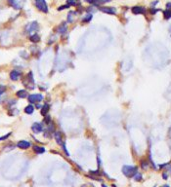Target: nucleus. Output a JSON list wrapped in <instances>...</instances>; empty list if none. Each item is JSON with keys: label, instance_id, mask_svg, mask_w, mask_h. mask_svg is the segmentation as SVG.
I'll use <instances>...</instances> for the list:
<instances>
[{"label": "nucleus", "instance_id": "1", "mask_svg": "<svg viewBox=\"0 0 171 187\" xmlns=\"http://www.w3.org/2000/svg\"><path fill=\"white\" fill-rule=\"evenodd\" d=\"M138 172V168L135 166H123L122 167V173L128 178H132Z\"/></svg>", "mask_w": 171, "mask_h": 187}, {"label": "nucleus", "instance_id": "2", "mask_svg": "<svg viewBox=\"0 0 171 187\" xmlns=\"http://www.w3.org/2000/svg\"><path fill=\"white\" fill-rule=\"evenodd\" d=\"M8 3L16 10H21L25 3H26V0H8Z\"/></svg>", "mask_w": 171, "mask_h": 187}, {"label": "nucleus", "instance_id": "3", "mask_svg": "<svg viewBox=\"0 0 171 187\" xmlns=\"http://www.w3.org/2000/svg\"><path fill=\"white\" fill-rule=\"evenodd\" d=\"M35 6L39 11L47 13L48 12V6L46 3V0H35Z\"/></svg>", "mask_w": 171, "mask_h": 187}, {"label": "nucleus", "instance_id": "4", "mask_svg": "<svg viewBox=\"0 0 171 187\" xmlns=\"http://www.w3.org/2000/svg\"><path fill=\"white\" fill-rule=\"evenodd\" d=\"M28 99L30 103H38L43 100V96L41 94H32L28 96Z\"/></svg>", "mask_w": 171, "mask_h": 187}, {"label": "nucleus", "instance_id": "5", "mask_svg": "<svg viewBox=\"0 0 171 187\" xmlns=\"http://www.w3.org/2000/svg\"><path fill=\"white\" fill-rule=\"evenodd\" d=\"M38 28H39V25L38 23H37V22H31L26 26V31L28 33H30V34H34V33L38 30Z\"/></svg>", "mask_w": 171, "mask_h": 187}, {"label": "nucleus", "instance_id": "6", "mask_svg": "<svg viewBox=\"0 0 171 187\" xmlns=\"http://www.w3.org/2000/svg\"><path fill=\"white\" fill-rule=\"evenodd\" d=\"M21 77H22V72L17 70V69H14L10 72V78H11L12 81H17Z\"/></svg>", "mask_w": 171, "mask_h": 187}, {"label": "nucleus", "instance_id": "7", "mask_svg": "<svg viewBox=\"0 0 171 187\" xmlns=\"http://www.w3.org/2000/svg\"><path fill=\"white\" fill-rule=\"evenodd\" d=\"M99 10L103 13L110 14V15H116V10L113 7H101Z\"/></svg>", "mask_w": 171, "mask_h": 187}, {"label": "nucleus", "instance_id": "8", "mask_svg": "<svg viewBox=\"0 0 171 187\" xmlns=\"http://www.w3.org/2000/svg\"><path fill=\"white\" fill-rule=\"evenodd\" d=\"M31 130H32L33 132L39 133V132H41L43 131V126L40 123H33L32 126H31Z\"/></svg>", "mask_w": 171, "mask_h": 187}, {"label": "nucleus", "instance_id": "9", "mask_svg": "<svg viewBox=\"0 0 171 187\" xmlns=\"http://www.w3.org/2000/svg\"><path fill=\"white\" fill-rule=\"evenodd\" d=\"M30 143L27 141V140H20L19 142L17 143V146L19 147L20 149H28L30 147Z\"/></svg>", "mask_w": 171, "mask_h": 187}, {"label": "nucleus", "instance_id": "10", "mask_svg": "<svg viewBox=\"0 0 171 187\" xmlns=\"http://www.w3.org/2000/svg\"><path fill=\"white\" fill-rule=\"evenodd\" d=\"M133 14L138 15V14H145L146 13V9L144 7H140V6H135L132 8Z\"/></svg>", "mask_w": 171, "mask_h": 187}, {"label": "nucleus", "instance_id": "11", "mask_svg": "<svg viewBox=\"0 0 171 187\" xmlns=\"http://www.w3.org/2000/svg\"><path fill=\"white\" fill-rule=\"evenodd\" d=\"M17 97L18 98H20V99H26V98H28V92H27V90H20V91H18L17 92Z\"/></svg>", "mask_w": 171, "mask_h": 187}, {"label": "nucleus", "instance_id": "12", "mask_svg": "<svg viewBox=\"0 0 171 187\" xmlns=\"http://www.w3.org/2000/svg\"><path fill=\"white\" fill-rule=\"evenodd\" d=\"M54 137H55V139L58 144H63V138H62V133L60 132H54Z\"/></svg>", "mask_w": 171, "mask_h": 187}, {"label": "nucleus", "instance_id": "13", "mask_svg": "<svg viewBox=\"0 0 171 187\" xmlns=\"http://www.w3.org/2000/svg\"><path fill=\"white\" fill-rule=\"evenodd\" d=\"M33 151L37 154H41V153H44L45 148L43 146H38V145H34L33 146Z\"/></svg>", "mask_w": 171, "mask_h": 187}, {"label": "nucleus", "instance_id": "14", "mask_svg": "<svg viewBox=\"0 0 171 187\" xmlns=\"http://www.w3.org/2000/svg\"><path fill=\"white\" fill-rule=\"evenodd\" d=\"M110 0H86V2H88L90 4H94V5H98L101 3H106V2H109Z\"/></svg>", "mask_w": 171, "mask_h": 187}, {"label": "nucleus", "instance_id": "15", "mask_svg": "<svg viewBox=\"0 0 171 187\" xmlns=\"http://www.w3.org/2000/svg\"><path fill=\"white\" fill-rule=\"evenodd\" d=\"M29 40H30L31 42H33V43H37L39 40H40V37H39V35L37 33H34V34H31V35H30Z\"/></svg>", "mask_w": 171, "mask_h": 187}, {"label": "nucleus", "instance_id": "16", "mask_svg": "<svg viewBox=\"0 0 171 187\" xmlns=\"http://www.w3.org/2000/svg\"><path fill=\"white\" fill-rule=\"evenodd\" d=\"M48 111H49V105L47 104V103H45V104L41 107V115L46 116L47 115V113H48Z\"/></svg>", "mask_w": 171, "mask_h": 187}, {"label": "nucleus", "instance_id": "17", "mask_svg": "<svg viewBox=\"0 0 171 187\" xmlns=\"http://www.w3.org/2000/svg\"><path fill=\"white\" fill-rule=\"evenodd\" d=\"M33 111H34V106L31 104L26 106V108H25V112H26L27 114H32Z\"/></svg>", "mask_w": 171, "mask_h": 187}, {"label": "nucleus", "instance_id": "18", "mask_svg": "<svg viewBox=\"0 0 171 187\" xmlns=\"http://www.w3.org/2000/svg\"><path fill=\"white\" fill-rule=\"evenodd\" d=\"M66 23L64 22L63 24H61L59 28H58V32L60 33V34H64V33H66Z\"/></svg>", "mask_w": 171, "mask_h": 187}, {"label": "nucleus", "instance_id": "19", "mask_svg": "<svg viewBox=\"0 0 171 187\" xmlns=\"http://www.w3.org/2000/svg\"><path fill=\"white\" fill-rule=\"evenodd\" d=\"M79 3L77 0H67V4L70 6H76Z\"/></svg>", "mask_w": 171, "mask_h": 187}, {"label": "nucleus", "instance_id": "20", "mask_svg": "<svg viewBox=\"0 0 171 187\" xmlns=\"http://www.w3.org/2000/svg\"><path fill=\"white\" fill-rule=\"evenodd\" d=\"M6 90H7V89H6V87L4 86V85H0V97L5 93Z\"/></svg>", "mask_w": 171, "mask_h": 187}, {"label": "nucleus", "instance_id": "21", "mask_svg": "<svg viewBox=\"0 0 171 187\" xmlns=\"http://www.w3.org/2000/svg\"><path fill=\"white\" fill-rule=\"evenodd\" d=\"M163 14H164L165 19H169V18H171V11H169V10H165V11L163 12Z\"/></svg>", "mask_w": 171, "mask_h": 187}, {"label": "nucleus", "instance_id": "22", "mask_svg": "<svg viewBox=\"0 0 171 187\" xmlns=\"http://www.w3.org/2000/svg\"><path fill=\"white\" fill-rule=\"evenodd\" d=\"M92 19V15L91 14H89V15H87V17H85L84 19H83V22H90V20Z\"/></svg>", "mask_w": 171, "mask_h": 187}, {"label": "nucleus", "instance_id": "23", "mask_svg": "<svg viewBox=\"0 0 171 187\" xmlns=\"http://www.w3.org/2000/svg\"><path fill=\"white\" fill-rule=\"evenodd\" d=\"M134 178H135V180L140 181V180L142 179V175H141V173H139V172H137V173L134 176Z\"/></svg>", "mask_w": 171, "mask_h": 187}, {"label": "nucleus", "instance_id": "24", "mask_svg": "<svg viewBox=\"0 0 171 187\" xmlns=\"http://www.w3.org/2000/svg\"><path fill=\"white\" fill-rule=\"evenodd\" d=\"M67 8H70V5H69V4H66V5L60 6V7L58 8V10H59V11H62V10H65V9H67Z\"/></svg>", "mask_w": 171, "mask_h": 187}, {"label": "nucleus", "instance_id": "25", "mask_svg": "<svg viewBox=\"0 0 171 187\" xmlns=\"http://www.w3.org/2000/svg\"><path fill=\"white\" fill-rule=\"evenodd\" d=\"M10 136H11V132H9V133H7V135H5V136L1 137V138H0V140H4V139H7V138H9Z\"/></svg>", "mask_w": 171, "mask_h": 187}, {"label": "nucleus", "instance_id": "26", "mask_svg": "<svg viewBox=\"0 0 171 187\" xmlns=\"http://www.w3.org/2000/svg\"><path fill=\"white\" fill-rule=\"evenodd\" d=\"M155 12H157V10H155V9H153V10H152V14H155Z\"/></svg>", "mask_w": 171, "mask_h": 187}, {"label": "nucleus", "instance_id": "27", "mask_svg": "<svg viewBox=\"0 0 171 187\" xmlns=\"http://www.w3.org/2000/svg\"><path fill=\"white\" fill-rule=\"evenodd\" d=\"M163 178H167V175L166 173H163Z\"/></svg>", "mask_w": 171, "mask_h": 187}, {"label": "nucleus", "instance_id": "28", "mask_svg": "<svg viewBox=\"0 0 171 187\" xmlns=\"http://www.w3.org/2000/svg\"><path fill=\"white\" fill-rule=\"evenodd\" d=\"M102 187H108L107 185H105V184H102Z\"/></svg>", "mask_w": 171, "mask_h": 187}, {"label": "nucleus", "instance_id": "29", "mask_svg": "<svg viewBox=\"0 0 171 187\" xmlns=\"http://www.w3.org/2000/svg\"><path fill=\"white\" fill-rule=\"evenodd\" d=\"M162 187H169V185H163Z\"/></svg>", "mask_w": 171, "mask_h": 187}, {"label": "nucleus", "instance_id": "30", "mask_svg": "<svg viewBox=\"0 0 171 187\" xmlns=\"http://www.w3.org/2000/svg\"><path fill=\"white\" fill-rule=\"evenodd\" d=\"M1 100H2V99H1V97H0V102H1Z\"/></svg>", "mask_w": 171, "mask_h": 187}]
</instances>
